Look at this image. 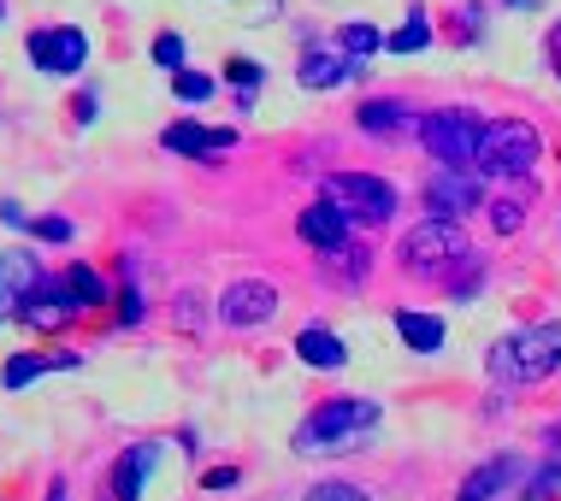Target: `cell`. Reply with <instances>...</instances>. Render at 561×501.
<instances>
[{"label": "cell", "mask_w": 561, "mask_h": 501, "mask_svg": "<svg viewBox=\"0 0 561 501\" xmlns=\"http://www.w3.org/2000/svg\"><path fill=\"white\" fill-rule=\"evenodd\" d=\"M172 95L184 101V106H202V101H214V78L207 71H172Z\"/></svg>", "instance_id": "obj_25"}, {"label": "cell", "mask_w": 561, "mask_h": 501, "mask_svg": "<svg viewBox=\"0 0 561 501\" xmlns=\"http://www.w3.org/2000/svg\"><path fill=\"white\" fill-rule=\"evenodd\" d=\"M296 78H301V89H337V83L355 78V59L343 48H308L296 66Z\"/></svg>", "instance_id": "obj_16"}, {"label": "cell", "mask_w": 561, "mask_h": 501, "mask_svg": "<svg viewBox=\"0 0 561 501\" xmlns=\"http://www.w3.org/2000/svg\"><path fill=\"white\" fill-rule=\"evenodd\" d=\"M154 66H160V71H184V66H190V48H184V36H178V30L154 36Z\"/></svg>", "instance_id": "obj_26"}, {"label": "cell", "mask_w": 561, "mask_h": 501, "mask_svg": "<svg viewBox=\"0 0 561 501\" xmlns=\"http://www.w3.org/2000/svg\"><path fill=\"white\" fill-rule=\"evenodd\" d=\"M0 19H7V0H0Z\"/></svg>", "instance_id": "obj_38"}, {"label": "cell", "mask_w": 561, "mask_h": 501, "mask_svg": "<svg viewBox=\"0 0 561 501\" xmlns=\"http://www.w3.org/2000/svg\"><path fill=\"white\" fill-rule=\"evenodd\" d=\"M225 78L237 83V106H254V95H261L266 71L254 66V59H225Z\"/></svg>", "instance_id": "obj_23"}, {"label": "cell", "mask_w": 561, "mask_h": 501, "mask_svg": "<svg viewBox=\"0 0 561 501\" xmlns=\"http://www.w3.org/2000/svg\"><path fill=\"white\" fill-rule=\"evenodd\" d=\"M550 59H556V71H561V24L550 30Z\"/></svg>", "instance_id": "obj_36"}, {"label": "cell", "mask_w": 561, "mask_h": 501, "mask_svg": "<svg viewBox=\"0 0 561 501\" xmlns=\"http://www.w3.org/2000/svg\"><path fill=\"white\" fill-rule=\"evenodd\" d=\"M59 283H66V295H71V307H78V313H95V307H107V301H113V283L101 278L95 266H83V260L71 266Z\"/></svg>", "instance_id": "obj_18"}, {"label": "cell", "mask_w": 561, "mask_h": 501, "mask_svg": "<svg viewBox=\"0 0 561 501\" xmlns=\"http://www.w3.org/2000/svg\"><path fill=\"white\" fill-rule=\"evenodd\" d=\"M154 466H160V443H130V448L113 461V496H118V501H142L148 478H154Z\"/></svg>", "instance_id": "obj_14"}, {"label": "cell", "mask_w": 561, "mask_h": 501, "mask_svg": "<svg viewBox=\"0 0 561 501\" xmlns=\"http://www.w3.org/2000/svg\"><path fill=\"white\" fill-rule=\"evenodd\" d=\"M508 7H520V12H526V7H538V0H508Z\"/></svg>", "instance_id": "obj_37"}, {"label": "cell", "mask_w": 561, "mask_h": 501, "mask_svg": "<svg viewBox=\"0 0 561 501\" xmlns=\"http://www.w3.org/2000/svg\"><path fill=\"white\" fill-rule=\"evenodd\" d=\"M160 148L165 154H184V160H219L237 148V130H207V125H195V118H178V125H165Z\"/></svg>", "instance_id": "obj_12"}, {"label": "cell", "mask_w": 561, "mask_h": 501, "mask_svg": "<svg viewBox=\"0 0 561 501\" xmlns=\"http://www.w3.org/2000/svg\"><path fill=\"white\" fill-rule=\"evenodd\" d=\"M491 224H496V231H520V224H526V201H496L491 207Z\"/></svg>", "instance_id": "obj_30"}, {"label": "cell", "mask_w": 561, "mask_h": 501, "mask_svg": "<svg viewBox=\"0 0 561 501\" xmlns=\"http://www.w3.org/2000/svg\"><path fill=\"white\" fill-rule=\"evenodd\" d=\"M348 231H355V224H348V212L337 207V201H313V207H301V219H296V236L308 242L313 254H337V248H348Z\"/></svg>", "instance_id": "obj_11"}, {"label": "cell", "mask_w": 561, "mask_h": 501, "mask_svg": "<svg viewBox=\"0 0 561 501\" xmlns=\"http://www.w3.org/2000/svg\"><path fill=\"white\" fill-rule=\"evenodd\" d=\"M19 318H24L30 330H66L71 318H78V307H71V295H66V283H59V278H42Z\"/></svg>", "instance_id": "obj_13"}, {"label": "cell", "mask_w": 561, "mask_h": 501, "mask_svg": "<svg viewBox=\"0 0 561 501\" xmlns=\"http://www.w3.org/2000/svg\"><path fill=\"white\" fill-rule=\"evenodd\" d=\"M24 54H30V66L48 71V78H78L83 59H89V36L78 24H48V30H30Z\"/></svg>", "instance_id": "obj_8"}, {"label": "cell", "mask_w": 561, "mask_h": 501, "mask_svg": "<svg viewBox=\"0 0 561 501\" xmlns=\"http://www.w3.org/2000/svg\"><path fill=\"white\" fill-rule=\"evenodd\" d=\"M397 260L408 271H444L455 260H467V224H455V219H420L414 231L402 236Z\"/></svg>", "instance_id": "obj_6"}, {"label": "cell", "mask_w": 561, "mask_h": 501, "mask_svg": "<svg viewBox=\"0 0 561 501\" xmlns=\"http://www.w3.org/2000/svg\"><path fill=\"white\" fill-rule=\"evenodd\" d=\"M272 313H278V290H272L266 278H237L219 290V318L231 330H254V325H266Z\"/></svg>", "instance_id": "obj_9"}, {"label": "cell", "mask_w": 561, "mask_h": 501, "mask_svg": "<svg viewBox=\"0 0 561 501\" xmlns=\"http://www.w3.org/2000/svg\"><path fill=\"white\" fill-rule=\"evenodd\" d=\"M30 231H36V242H71V236H78V224L59 219V212H48V219H30Z\"/></svg>", "instance_id": "obj_28"}, {"label": "cell", "mask_w": 561, "mask_h": 501, "mask_svg": "<svg viewBox=\"0 0 561 501\" xmlns=\"http://www.w3.org/2000/svg\"><path fill=\"white\" fill-rule=\"evenodd\" d=\"M42 372H54V366H48V354H12V360H7V372H0V384H7V389H30Z\"/></svg>", "instance_id": "obj_24"}, {"label": "cell", "mask_w": 561, "mask_h": 501, "mask_svg": "<svg viewBox=\"0 0 561 501\" xmlns=\"http://www.w3.org/2000/svg\"><path fill=\"white\" fill-rule=\"evenodd\" d=\"M491 384L520 389V384H543L550 372H561V325H533V330H514L491 348Z\"/></svg>", "instance_id": "obj_2"}, {"label": "cell", "mask_w": 561, "mask_h": 501, "mask_svg": "<svg viewBox=\"0 0 561 501\" xmlns=\"http://www.w3.org/2000/svg\"><path fill=\"white\" fill-rule=\"evenodd\" d=\"M514 473H520V466H514V454H496V461H484L479 473L461 483V496H455V501H491L503 483H514Z\"/></svg>", "instance_id": "obj_20"}, {"label": "cell", "mask_w": 561, "mask_h": 501, "mask_svg": "<svg viewBox=\"0 0 561 501\" xmlns=\"http://www.w3.org/2000/svg\"><path fill=\"white\" fill-rule=\"evenodd\" d=\"M337 48L360 66V59H373L378 48H385V30H373V24H343V30H337Z\"/></svg>", "instance_id": "obj_22"}, {"label": "cell", "mask_w": 561, "mask_h": 501, "mask_svg": "<svg viewBox=\"0 0 561 501\" xmlns=\"http://www.w3.org/2000/svg\"><path fill=\"white\" fill-rule=\"evenodd\" d=\"M420 148L437 165H479V142H484V118L467 113V106H437V113H420Z\"/></svg>", "instance_id": "obj_3"}, {"label": "cell", "mask_w": 561, "mask_h": 501, "mask_svg": "<svg viewBox=\"0 0 561 501\" xmlns=\"http://www.w3.org/2000/svg\"><path fill=\"white\" fill-rule=\"evenodd\" d=\"M0 219H7L12 231H30V212H24L19 201H0Z\"/></svg>", "instance_id": "obj_34"}, {"label": "cell", "mask_w": 561, "mask_h": 501, "mask_svg": "<svg viewBox=\"0 0 561 501\" xmlns=\"http://www.w3.org/2000/svg\"><path fill=\"white\" fill-rule=\"evenodd\" d=\"M242 473L237 466H214V473H202V490H237Z\"/></svg>", "instance_id": "obj_32"}, {"label": "cell", "mask_w": 561, "mask_h": 501, "mask_svg": "<svg viewBox=\"0 0 561 501\" xmlns=\"http://www.w3.org/2000/svg\"><path fill=\"white\" fill-rule=\"evenodd\" d=\"M296 354L308 360L313 372H343L348 348H343V337H337V330H325V325H308V330L296 337Z\"/></svg>", "instance_id": "obj_17"}, {"label": "cell", "mask_w": 561, "mask_h": 501, "mask_svg": "<svg viewBox=\"0 0 561 501\" xmlns=\"http://www.w3.org/2000/svg\"><path fill=\"white\" fill-rule=\"evenodd\" d=\"M301 501H373L367 490H355V483H337V478H325V483H313Z\"/></svg>", "instance_id": "obj_27"}, {"label": "cell", "mask_w": 561, "mask_h": 501, "mask_svg": "<svg viewBox=\"0 0 561 501\" xmlns=\"http://www.w3.org/2000/svg\"><path fill=\"white\" fill-rule=\"evenodd\" d=\"M556 483H561V461H550L533 483H526V501H550V496H556Z\"/></svg>", "instance_id": "obj_31"}, {"label": "cell", "mask_w": 561, "mask_h": 501, "mask_svg": "<svg viewBox=\"0 0 561 501\" xmlns=\"http://www.w3.org/2000/svg\"><path fill=\"white\" fill-rule=\"evenodd\" d=\"M71 113H78V125H95V113H101L95 89H83V95H78V106H71Z\"/></svg>", "instance_id": "obj_33"}, {"label": "cell", "mask_w": 561, "mask_h": 501, "mask_svg": "<svg viewBox=\"0 0 561 501\" xmlns=\"http://www.w3.org/2000/svg\"><path fill=\"white\" fill-rule=\"evenodd\" d=\"M385 48H390V54H426V48H432V19L414 7V12H408V24L397 30V36H385Z\"/></svg>", "instance_id": "obj_21"}, {"label": "cell", "mask_w": 561, "mask_h": 501, "mask_svg": "<svg viewBox=\"0 0 561 501\" xmlns=\"http://www.w3.org/2000/svg\"><path fill=\"white\" fill-rule=\"evenodd\" d=\"M320 195L337 201L348 212V224H360V231H378V224H390V212H397V184H390V177H373V172H331Z\"/></svg>", "instance_id": "obj_5"}, {"label": "cell", "mask_w": 561, "mask_h": 501, "mask_svg": "<svg viewBox=\"0 0 561 501\" xmlns=\"http://www.w3.org/2000/svg\"><path fill=\"white\" fill-rule=\"evenodd\" d=\"M378 419H385V407L367 401V396H331L325 407H313L308 419L296 424V454L301 461H325V454H355L373 443Z\"/></svg>", "instance_id": "obj_1"}, {"label": "cell", "mask_w": 561, "mask_h": 501, "mask_svg": "<svg viewBox=\"0 0 561 501\" xmlns=\"http://www.w3.org/2000/svg\"><path fill=\"white\" fill-rule=\"evenodd\" d=\"M426 207H432V219H455L461 224L467 212H479L484 207V184H479V165H437V172L426 177Z\"/></svg>", "instance_id": "obj_7"}, {"label": "cell", "mask_w": 561, "mask_h": 501, "mask_svg": "<svg viewBox=\"0 0 561 501\" xmlns=\"http://www.w3.org/2000/svg\"><path fill=\"white\" fill-rule=\"evenodd\" d=\"M48 501H71V490H66V478H54V483H48Z\"/></svg>", "instance_id": "obj_35"}, {"label": "cell", "mask_w": 561, "mask_h": 501, "mask_svg": "<svg viewBox=\"0 0 561 501\" xmlns=\"http://www.w3.org/2000/svg\"><path fill=\"white\" fill-rule=\"evenodd\" d=\"M355 125L367 130V136H378V142H390V136H408V130H420V113H414L408 101L385 95V101H360Z\"/></svg>", "instance_id": "obj_15"}, {"label": "cell", "mask_w": 561, "mask_h": 501, "mask_svg": "<svg viewBox=\"0 0 561 501\" xmlns=\"http://www.w3.org/2000/svg\"><path fill=\"white\" fill-rule=\"evenodd\" d=\"M142 313H148L142 290H136V283H125V290H118V325H142Z\"/></svg>", "instance_id": "obj_29"}, {"label": "cell", "mask_w": 561, "mask_h": 501, "mask_svg": "<svg viewBox=\"0 0 561 501\" xmlns=\"http://www.w3.org/2000/svg\"><path fill=\"white\" fill-rule=\"evenodd\" d=\"M543 154V136L533 118H491L479 142V172L484 177H526Z\"/></svg>", "instance_id": "obj_4"}, {"label": "cell", "mask_w": 561, "mask_h": 501, "mask_svg": "<svg viewBox=\"0 0 561 501\" xmlns=\"http://www.w3.org/2000/svg\"><path fill=\"white\" fill-rule=\"evenodd\" d=\"M397 330H402V342L414 348V354H437V348H444V318H437V313L402 307L397 313Z\"/></svg>", "instance_id": "obj_19"}, {"label": "cell", "mask_w": 561, "mask_h": 501, "mask_svg": "<svg viewBox=\"0 0 561 501\" xmlns=\"http://www.w3.org/2000/svg\"><path fill=\"white\" fill-rule=\"evenodd\" d=\"M42 283V260L30 248H0V318H19Z\"/></svg>", "instance_id": "obj_10"}]
</instances>
